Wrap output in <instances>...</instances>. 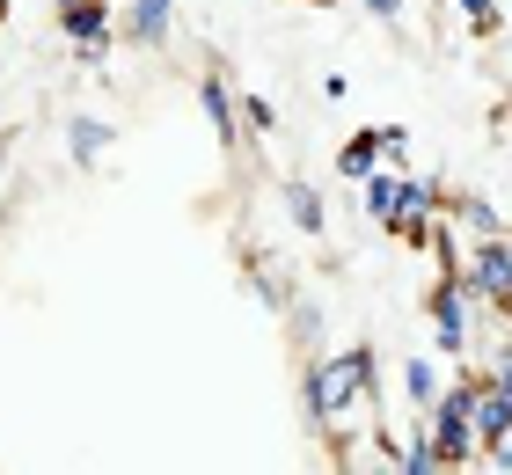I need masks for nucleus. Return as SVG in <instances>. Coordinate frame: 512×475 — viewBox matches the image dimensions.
<instances>
[{
  "label": "nucleus",
  "mask_w": 512,
  "mask_h": 475,
  "mask_svg": "<svg viewBox=\"0 0 512 475\" xmlns=\"http://www.w3.org/2000/svg\"><path fill=\"white\" fill-rule=\"evenodd\" d=\"M366 402H374V344L300 366V417H308L315 439L352 446V424H366Z\"/></svg>",
  "instance_id": "1"
},
{
  "label": "nucleus",
  "mask_w": 512,
  "mask_h": 475,
  "mask_svg": "<svg viewBox=\"0 0 512 475\" xmlns=\"http://www.w3.org/2000/svg\"><path fill=\"white\" fill-rule=\"evenodd\" d=\"M454 278H461V293L483 300L498 322L512 315V249H505V234H483V242L454 264Z\"/></svg>",
  "instance_id": "2"
},
{
  "label": "nucleus",
  "mask_w": 512,
  "mask_h": 475,
  "mask_svg": "<svg viewBox=\"0 0 512 475\" xmlns=\"http://www.w3.org/2000/svg\"><path fill=\"white\" fill-rule=\"evenodd\" d=\"M425 315H432V351H447V359H469V351H476V337H469V293H461L454 271L425 293Z\"/></svg>",
  "instance_id": "3"
},
{
  "label": "nucleus",
  "mask_w": 512,
  "mask_h": 475,
  "mask_svg": "<svg viewBox=\"0 0 512 475\" xmlns=\"http://www.w3.org/2000/svg\"><path fill=\"white\" fill-rule=\"evenodd\" d=\"M388 234L403 249H432V234H439V183L403 176V198H395V212H388Z\"/></svg>",
  "instance_id": "4"
},
{
  "label": "nucleus",
  "mask_w": 512,
  "mask_h": 475,
  "mask_svg": "<svg viewBox=\"0 0 512 475\" xmlns=\"http://www.w3.org/2000/svg\"><path fill=\"white\" fill-rule=\"evenodd\" d=\"M198 110H205V125H213L220 147H227V154H242V95L227 88V66H220V59L198 74Z\"/></svg>",
  "instance_id": "5"
},
{
  "label": "nucleus",
  "mask_w": 512,
  "mask_h": 475,
  "mask_svg": "<svg viewBox=\"0 0 512 475\" xmlns=\"http://www.w3.org/2000/svg\"><path fill=\"white\" fill-rule=\"evenodd\" d=\"M59 30L81 59H103L110 52V0H66L59 8Z\"/></svg>",
  "instance_id": "6"
},
{
  "label": "nucleus",
  "mask_w": 512,
  "mask_h": 475,
  "mask_svg": "<svg viewBox=\"0 0 512 475\" xmlns=\"http://www.w3.org/2000/svg\"><path fill=\"white\" fill-rule=\"evenodd\" d=\"M176 30V0H132L125 8V37L139 44V52H161Z\"/></svg>",
  "instance_id": "7"
},
{
  "label": "nucleus",
  "mask_w": 512,
  "mask_h": 475,
  "mask_svg": "<svg viewBox=\"0 0 512 475\" xmlns=\"http://www.w3.org/2000/svg\"><path fill=\"white\" fill-rule=\"evenodd\" d=\"M505 439H512V395L483 380V395H476V454H491Z\"/></svg>",
  "instance_id": "8"
},
{
  "label": "nucleus",
  "mask_w": 512,
  "mask_h": 475,
  "mask_svg": "<svg viewBox=\"0 0 512 475\" xmlns=\"http://www.w3.org/2000/svg\"><path fill=\"white\" fill-rule=\"evenodd\" d=\"M110 139L118 132H110L103 117H74V125H66V161H74V169H96V161L110 154Z\"/></svg>",
  "instance_id": "9"
},
{
  "label": "nucleus",
  "mask_w": 512,
  "mask_h": 475,
  "mask_svg": "<svg viewBox=\"0 0 512 475\" xmlns=\"http://www.w3.org/2000/svg\"><path fill=\"white\" fill-rule=\"evenodd\" d=\"M374 169H381V132H352V139L337 147V176H344V183H366Z\"/></svg>",
  "instance_id": "10"
},
{
  "label": "nucleus",
  "mask_w": 512,
  "mask_h": 475,
  "mask_svg": "<svg viewBox=\"0 0 512 475\" xmlns=\"http://www.w3.org/2000/svg\"><path fill=\"white\" fill-rule=\"evenodd\" d=\"M359 198H366V220H381V227H388L395 198H403V169H388V161H381V169L359 183Z\"/></svg>",
  "instance_id": "11"
},
{
  "label": "nucleus",
  "mask_w": 512,
  "mask_h": 475,
  "mask_svg": "<svg viewBox=\"0 0 512 475\" xmlns=\"http://www.w3.org/2000/svg\"><path fill=\"white\" fill-rule=\"evenodd\" d=\"M286 212H293L300 234H330V212H322V190H315V183L293 176V183H286Z\"/></svg>",
  "instance_id": "12"
},
{
  "label": "nucleus",
  "mask_w": 512,
  "mask_h": 475,
  "mask_svg": "<svg viewBox=\"0 0 512 475\" xmlns=\"http://www.w3.org/2000/svg\"><path fill=\"white\" fill-rule=\"evenodd\" d=\"M403 395H410V410L425 417L432 402H439V366L425 359V351H417V359H403Z\"/></svg>",
  "instance_id": "13"
},
{
  "label": "nucleus",
  "mask_w": 512,
  "mask_h": 475,
  "mask_svg": "<svg viewBox=\"0 0 512 475\" xmlns=\"http://www.w3.org/2000/svg\"><path fill=\"white\" fill-rule=\"evenodd\" d=\"M447 220H461L483 242V234H505V220H498V205L491 198H447Z\"/></svg>",
  "instance_id": "14"
},
{
  "label": "nucleus",
  "mask_w": 512,
  "mask_h": 475,
  "mask_svg": "<svg viewBox=\"0 0 512 475\" xmlns=\"http://www.w3.org/2000/svg\"><path fill=\"white\" fill-rule=\"evenodd\" d=\"M249 285H256V300H264L271 315H286V307H293V285H286L278 264H249Z\"/></svg>",
  "instance_id": "15"
},
{
  "label": "nucleus",
  "mask_w": 512,
  "mask_h": 475,
  "mask_svg": "<svg viewBox=\"0 0 512 475\" xmlns=\"http://www.w3.org/2000/svg\"><path fill=\"white\" fill-rule=\"evenodd\" d=\"M454 8L469 15V37H498V30H505V8H498V0H454Z\"/></svg>",
  "instance_id": "16"
},
{
  "label": "nucleus",
  "mask_w": 512,
  "mask_h": 475,
  "mask_svg": "<svg viewBox=\"0 0 512 475\" xmlns=\"http://www.w3.org/2000/svg\"><path fill=\"white\" fill-rule=\"evenodd\" d=\"M271 132H278V110L264 95H242V139H271Z\"/></svg>",
  "instance_id": "17"
},
{
  "label": "nucleus",
  "mask_w": 512,
  "mask_h": 475,
  "mask_svg": "<svg viewBox=\"0 0 512 475\" xmlns=\"http://www.w3.org/2000/svg\"><path fill=\"white\" fill-rule=\"evenodd\" d=\"M403 154H410V132L403 125H381V161H388V169H403Z\"/></svg>",
  "instance_id": "18"
},
{
  "label": "nucleus",
  "mask_w": 512,
  "mask_h": 475,
  "mask_svg": "<svg viewBox=\"0 0 512 475\" xmlns=\"http://www.w3.org/2000/svg\"><path fill=\"white\" fill-rule=\"evenodd\" d=\"M483 380H491V388H505V395H512V344H498V359H491V373H483Z\"/></svg>",
  "instance_id": "19"
},
{
  "label": "nucleus",
  "mask_w": 512,
  "mask_h": 475,
  "mask_svg": "<svg viewBox=\"0 0 512 475\" xmlns=\"http://www.w3.org/2000/svg\"><path fill=\"white\" fill-rule=\"evenodd\" d=\"M366 15H381V22H395V15H403V0H366Z\"/></svg>",
  "instance_id": "20"
},
{
  "label": "nucleus",
  "mask_w": 512,
  "mask_h": 475,
  "mask_svg": "<svg viewBox=\"0 0 512 475\" xmlns=\"http://www.w3.org/2000/svg\"><path fill=\"white\" fill-rule=\"evenodd\" d=\"M8 154H15V139H8V132H0V169H8Z\"/></svg>",
  "instance_id": "21"
},
{
  "label": "nucleus",
  "mask_w": 512,
  "mask_h": 475,
  "mask_svg": "<svg viewBox=\"0 0 512 475\" xmlns=\"http://www.w3.org/2000/svg\"><path fill=\"white\" fill-rule=\"evenodd\" d=\"M308 8H330V0H308Z\"/></svg>",
  "instance_id": "22"
},
{
  "label": "nucleus",
  "mask_w": 512,
  "mask_h": 475,
  "mask_svg": "<svg viewBox=\"0 0 512 475\" xmlns=\"http://www.w3.org/2000/svg\"><path fill=\"white\" fill-rule=\"evenodd\" d=\"M505 249H512V227H505Z\"/></svg>",
  "instance_id": "23"
},
{
  "label": "nucleus",
  "mask_w": 512,
  "mask_h": 475,
  "mask_svg": "<svg viewBox=\"0 0 512 475\" xmlns=\"http://www.w3.org/2000/svg\"><path fill=\"white\" fill-rule=\"evenodd\" d=\"M59 8H66V0H59Z\"/></svg>",
  "instance_id": "24"
}]
</instances>
